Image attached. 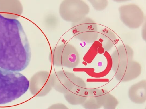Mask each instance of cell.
I'll list each match as a JSON object with an SVG mask.
<instances>
[{
    "label": "cell",
    "instance_id": "1",
    "mask_svg": "<svg viewBox=\"0 0 146 109\" xmlns=\"http://www.w3.org/2000/svg\"><path fill=\"white\" fill-rule=\"evenodd\" d=\"M31 57L30 45L20 22L0 14V70L21 71Z\"/></svg>",
    "mask_w": 146,
    "mask_h": 109
},
{
    "label": "cell",
    "instance_id": "2",
    "mask_svg": "<svg viewBox=\"0 0 146 109\" xmlns=\"http://www.w3.org/2000/svg\"><path fill=\"white\" fill-rule=\"evenodd\" d=\"M29 86V80L20 72L0 70V105L19 98Z\"/></svg>",
    "mask_w": 146,
    "mask_h": 109
},
{
    "label": "cell",
    "instance_id": "3",
    "mask_svg": "<svg viewBox=\"0 0 146 109\" xmlns=\"http://www.w3.org/2000/svg\"><path fill=\"white\" fill-rule=\"evenodd\" d=\"M49 59L55 66L69 69L76 67L80 61L77 50L69 43L62 44L53 48L50 53Z\"/></svg>",
    "mask_w": 146,
    "mask_h": 109
},
{
    "label": "cell",
    "instance_id": "4",
    "mask_svg": "<svg viewBox=\"0 0 146 109\" xmlns=\"http://www.w3.org/2000/svg\"><path fill=\"white\" fill-rule=\"evenodd\" d=\"M89 11L88 4L81 0H63L58 8V12L61 18L71 23L78 22L86 17Z\"/></svg>",
    "mask_w": 146,
    "mask_h": 109
},
{
    "label": "cell",
    "instance_id": "5",
    "mask_svg": "<svg viewBox=\"0 0 146 109\" xmlns=\"http://www.w3.org/2000/svg\"><path fill=\"white\" fill-rule=\"evenodd\" d=\"M97 24L91 18L85 17L81 20L71 23V30L76 39L87 43L96 41L98 36Z\"/></svg>",
    "mask_w": 146,
    "mask_h": 109
},
{
    "label": "cell",
    "instance_id": "6",
    "mask_svg": "<svg viewBox=\"0 0 146 109\" xmlns=\"http://www.w3.org/2000/svg\"><path fill=\"white\" fill-rule=\"evenodd\" d=\"M50 73L47 71L37 72L31 77L29 81V89L31 94L36 97L46 95L53 88Z\"/></svg>",
    "mask_w": 146,
    "mask_h": 109
},
{
    "label": "cell",
    "instance_id": "7",
    "mask_svg": "<svg viewBox=\"0 0 146 109\" xmlns=\"http://www.w3.org/2000/svg\"><path fill=\"white\" fill-rule=\"evenodd\" d=\"M119 11L121 21L130 28H138L144 21L143 12L135 4H131L121 6L119 8Z\"/></svg>",
    "mask_w": 146,
    "mask_h": 109
},
{
    "label": "cell",
    "instance_id": "8",
    "mask_svg": "<svg viewBox=\"0 0 146 109\" xmlns=\"http://www.w3.org/2000/svg\"><path fill=\"white\" fill-rule=\"evenodd\" d=\"M87 89L84 80L77 76L73 84L63 94L65 99L71 105H81L86 98Z\"/></svg>",
    "mask_w": 146,
    "mask_h": 109
},
{
    "label": "cell",
    "instance_id": "9",
    "mask_svg": "<svg viewBox=\"0 0 146 109\" xmlns=\"http://www.w3.org/2000/svg\"><path fill=\"white\" fill-rule=\"evenodd\" d=\"M76 77L73 73L66 71L55 72L50 74L52 88L64 94L73 84Z\"/></svg>",
    "mask_w": 146,
    "mask_h": 109
},
{
    "label": "cell",
    "instance_id": "10",
    "mask_svg": "<svg viewBox=\"0 0 146 109\" xmlns=\"http://www.w3.org/2000/svg\"><path fill=\"white\" fill-rule=\"evenodd\" d=\"M133 51L132 48L126 45L118 46L111 56L113 68L114 70L129 64L132 61Z\"/></svg>",
    "mask_w": 146,
    "mask_h": 109
},
{
    "label": "cell",
    "instance_id": "11",
    "mask_svg": "<svg viewBox=\"0 0 146 109\" xmlns=\"http://www.w3.org/2000/svg\"><path fill=\"white\" fill-rule=\"evenodd\" d=\"M23 11L22 5L19 0H0V14L5 18L16 19Z\"/></svg>",
    "mask_w": 146,
    "mask_h": 109
},
{
    "label": "cell",
    "instance_id": "12",
    "mask_svg": "<svg viewBox=\"0 0 146 109\" xmlns=\"http://www.w3.org/2000/svg\"><path fill=\"white\" fill-rule=\"evenodd\" d=\"M105 93L99 89H87L86 98L81 105L85 109H98L102 106Z\"/></svg>",
    "mask_w": 146,
    "mask_h": 109
},
{
    "label": "cell",
    "instance_id": "13",
    "mask_svg": "<svg viewBox=\"0 0 146 109\" xmlns=\"http://www.w3.org/2000/svg\"><path fill=\"white\" fill-rule=\"evenodd\" d=\"M128 94L129 98L133 102L137 104L144 103L146 99L145 81H141L132 85Z\"/></svg>",
    "mask_w": 146,
    "mask_h": 109
},
{
    "label": "cell",
    "instance_id": "14",
    "mask_svg": "<svg viewBox=\"0 0 146 109\" xmlns=\"http://www.w3.org/2000/svg\"><path fill=\"white\" fill-rule=\"evenodd\" d=\"M100 41L103 48L108 51L113 47L116 37L115 34L108 29L103 30L99 33Z\"/></svg>",
    "mask_w": 146,
    "mask_h": 109
},
{
    "label": "cell",
    "instance_id": "15",
    "mask_svg": "<svg viewBox=\"0 0 146 109\" xmlns=\"http://www.w3.org/2000/svg\"><path fill=\"white\" fill-rule=\"evenodd\" d=\"M104 101L102 106L104 109H115L118 102L112 95L108 93Z\"/></svg>",
    "mask_w": 146,
    "mask_h": 109
},
{
    "label": "cell",
    "instance_id": "16",
    "mask_svg": "<svg viewBox=\"0 0 146 109\" xmlns=\"http://www.w3.org/2000/svg\"><path fill=\"white\" fill-rule=\"evenodd\" d=\"M89 1L94 8L98 11L104 9L108 4V1L105 0H92Z\"/></svg>",
    "mask_w": 146,
    "mask_h": 109
},
{
    "label": "cell",
    "instance_id": "17",
    "mask_svg": "<svg viewBox=\"0 0 146 109\" xmlns=\"http://www.w3.org/2000/svg\"><path fill=\"white\" fill-rule=\"evenodd\" d=\"M47 109H69L66 105L62 103H57L52 104Z\"/></svg>",
    "mask_w": 146,
    "mask_h": 109
}]
</instances>
